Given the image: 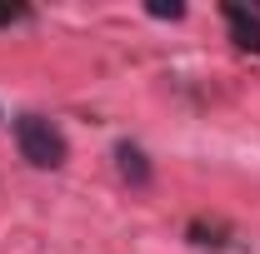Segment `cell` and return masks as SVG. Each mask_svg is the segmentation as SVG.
<instances>
[{
	"label": "cell",
	"instance_id": "3",
	"mask_svg": "<svg viewBox=\"0 0 260 254\" xmlns=\"http://www.w3.org/2000/svg\"><path fill=\"white\" fill-rule=\"evenodd\" d=\"M115 164H120V175H125L130 185H150V159L140 155L135 145H120L115 150Z\"/></svg>",
	"mask_w": 260,
	"mask_h": 254
},
{
	"label": "cell",
	"instance_id": "2",
	"mask_svg": "<svg viewBox=\"0 0 260 254\" xmlns=\"http://www.w3.org/2000/svg\"><path fill=\"white\" fill-rule=\"evenodd\" d=\"M225 20H230V30H235V40H240V45L260 50V15L240 10V5H225Z\"/></svg>",
	"mask_w": 260,
	"mask_h": 254
},
{
	"label": "cell",
	"instance_id": "1",
	"mask_svg": "<svg viewBox=\"0 0 260 254\" xmlns=\"http://www.w3.org/2000/svg\"><path fill=\"white\" fill-rule=\"evenodd\" d=\"M15 145H20V155L30 159L35 170H60L65 155H70L60 125L45 120V115H20V120H15Z\"/></svg>",
	"mask_w": 260,
	"mask_h": 254
},
{
	"label": "cell",
	"instance_id": "4",
	"mask_svg": "<svg viewBox=\"0 0 260 254\" xmlns=\"http://www.w3.org/2000/svg\"><path fill=\"white\" fill-rule=\"evenodd\" d=\"M145 10H150L155 20H180V15H185V5H180V0H150Z\"/></svg>",
	"mask_w": 260,
	"mask_h": 254
},
{
	"label": "cell",
	"instance_id": "5",
	"mask_svg": "<svg viewBox=\"0 0 260 254\" xmlns=\"http://www.w3.org/2000/svg\"><path fill=\"white\" fill-rule=\"evenodd\" d=\"M20 15H25L20 5H0V25H10V20H20Z\"/></svg>",
	"mask_w": 260,
	"mask_h": 254
}]
</instances>
